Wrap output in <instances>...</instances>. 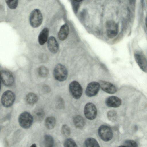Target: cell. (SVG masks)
I'll use <instances>...</instances> for the list:
<instances>
[{
    "label": "cell",
    "mask_w": 147,
    "mask_h": 147,
    "mask_svg": "<svg viewBox=\"0 0 147 147\" xmlns=\"http://www.w3.org/2000/svg\"><path fill=\"white\" fill-rule=\"evenodd\" d=\"M38 99L37 96L33 93L28 94L26 97V102L30 105H32L36 103L38 101Z\"/></svg>",
    "instance_id": "obj_19"
},
{
    "label": "cell",
    "mask_w": 147,
    "mask_h": 147,
    "mask_svg": "<svg viewBox=\"0 0 147 147\" xmlns=\"http://www.w3.org/2000/svg\"><path fill=\"white\" fill-rule=\"evenodd\" d=\"M85 145L86 147H99V144L97 140L92 138H89L85 141Z\"/></svg>",
    "instance_id": "obj_21"
},
{
    "label": "cell",
    "mask_w": 147,
    "mask_h": 147,
    "mask_svg": "<svg viewBox=\"0 0 147 147\" xmlns=\"http://www.w3.org/2000/svg\"><path fill=\"white\" fill-rule=\"evenodd\" d=\"M49 34V30L47 28H43L40 33L38 37L39 44L43 45L47 41Z\"/></svg>",
    "instance_id": "obj_16"
},
{
    "label": "cell",
    "mask_w": 147,
    "mask_h": 147,
    "mask_svg": "<svg viewBox=\"0 0 147 147\" xmlns=\"http://www.w3.org/2000/svg\"><path fill=\"white\" fill-rule=\"evenodd\" d=\"M73 121L75 127L79 129H82L85 124V122L84 118L81 116L77 115L74 118Z\"/></svg>",
    "instance_id": "obj_17"
},
{
    "label": "cell",
    "mask_w": 147,
    "mask_h": 147,
    "mask_svg": "<svg viewBox=\"0 0 147 147\" xmlns=\"http://www.w3.org/2000/svg\"><path fill=\"white\" fill-rule=\"evenodd\" d=\"M0 78L3 84L7 86L13 85L14 82V78L9 72L5 70L0 71Z\"/></svg>",
    "instance_id": "obj_10"
},
{
    "label": "cell",
    "mask_w": 147,
    "mask_h": 147,
    "mask_svg": "<svg viewBox=\"0 0 147 147\" xmlns=\"http://www.w3.org/2000/svg\"><path fill=\"white\" fill-rule=\"evenodd\" d=\"M50 88L49 87H48L47 86L45 87V88H44V91L45 92L47 93L48 92H49L50 91Z\"/></svg>",
    "instance_id": "obj_30"
},
{
    "label": "cell",
    "mask_w": 147,
    "mask_h": 147,
    "mask_svg": "<svg viewBox=\"0 0 147 147\" xmlns=\"http://www.w3.org/2000/svg\"><path fill=\"white\" fill-rule=\"evenodd\" d=\"M38 72L39 75L40 76L45 77L48 75L49 71L46 67L44 66H42L39 68Z\"/></svg>",
    "instance_id": "obj_28"
},
{
    "label": "cell",
    "mask_w": 147,
    "mask_h": 147,
    "mask_svg": "<svg viewBox=\"0 0 147 147\" xmlns=\"http://www.w3.org/2000/svg\"><path fill=\"white\" fill-rule=\"evenodd\" d=\"M108 119L111 121H115L117 118V113L116 112L113 110L109 111L107 113Z\"/></svg>",
    "instance_id": "obj_23"
},
{
    "label": "cell",
    "mask_w": 147,
    "mask_h": 147,
    "mask_svg": "<svg viewBox=\"0 0 147 147\" xmlns=\"http://www.w3.org/2000/svg\"><path fill=\"white\" fill-rule=\"evenodd\" d=\"M76 2H80L82 1L83 0H74Z\"/></svg>",
    "instance_id": "obj_32"
},
{
    "label": "cell",
    "mask_w": 147,
    "mask_h": 147,
    "mask_svg": "<svg viewBox=\"0 0 147 147\" xmlns=\"http://www.w3.org/2000/svg\"><path fill=\"white\" fill-rule=\"evenodd\" d=\"M47 45L49 50L53 53H56L59 49V45L55 38L53 36H51L48 39Z\"/></svg>",
    "instance_id": "obj_14"
},
{
    "label": "cell",
    "mask_w": 147,
    "mask_h": 147,
    "mask_svg": "<svg viewBox=\"0 0 147 147\" xmlns=\"http://www.w3.org/2000/svg\"><path fill=\"white\" fill-rule=\"evenodd\" d=\"M6 3L10 9H16L18 5V0H5Z\"/></svg>",
    "instance_id": "obj_25"
},
{
    "label": "cell",
    "mask_w": 147,
    "mask_h": 147,
    "mask_svg": "<svg viewBox=\"0 0 147 147\" xmlns=\"http://www.w3.org/2000/svg\"><path fill=\"white\" fill-rule=\"evenodd\" d=\"M31 146V147H36V144L35 143H34Z\"/></svg>",
    "instance_id": "obj_31"
},
{
    "label": "cell",
    "mask_w": 147,
    "mask_h": 147,
    "mask_svg": "<svg viewBox=\"0 0 147 147\" xmlns=\"http://www.w3.org/2000/svg\"><path fill=\"white\" fill-rule=\"evenodd\" d=\"M135 61L138 65L144 72L147 71V59L145 56L141 53H136L134 54Z\"/></svg>",
    "instance_id": "obj_11"
},
{
    "label": "cell",
    "mask_w": 147,
    "mask_h": 147,
    "mask_svg": "<svg viewBox=\"0 0 147 147\" xmlns=\"http://www.w3.org/2000/svg\"><path fill=\"white\" fill-rule=\"evenodd\" d=\"M105 103L109 107H117L121 104V100L119 98L115 96L108 97L105 100Z\"/></svg>",
    "instance_id": "obj_13"
},
{
    "label": "cell",
    "mask_w": 147,
    "mask_h": 147,
    "mask_svg": "<svg viewBox=\"0 0 147 147\" xmlns=\"http://www.w3.org/2000/svg\"><path fill=\"white\" fill-rule=\"evenodd\" d=\"M124 146L130 147H137L138 144L137 143L134 141L127 140H125L123 143Z\"/></svg>",
    "instance_id": "obj_29"
},
{
    "label": "cell",
    "mask_w": 147,
    "mask_h": 147,
    "mask_svg": "<svg viewBox=\"0 0 147 147\" xmlns=\"http://www.w3.org/2000/svg\"><path fill=\"white\" fill-rule=\"evenodd\" d=\"M69 32L68 24H65L61 27L58 34L59 39L62 41L64 40L67 37Z\"/></svg>",
    "instance_id": "obj_15"
},
{
    "label": "cell",
    "mask_w": 147,
    "mask_h": 147,
    "mask_svg": "<svg viewBox=\"0 0 147 147\" xmlns=\"http://www.w3.org/2000/svg\"><path fill=\"white\" fill-rule=\"evenodd\" d=\"M64 145L65 147H77V145L75 141L71 138L66 139L64 142Z\"/></svg>",
    "instance_id": "obj_27"
},
{
    "label": "cell",
    "mask_w": 147,
    "mask_h": 147,
    "mask_svg": "<svg viewBox=\"0 0 147 147\" xmlns=\"http://www.w3.org/2000/svg\"><path fill=\"white\" fill-rule=\"evenodd\" d=\"M61 131L63 135L65 137L69 136L71 133L70 128L67 125L65 124L62 125Z\"/></svg>",
    "instance_id": "obj_26"
},
{
    "label": "cell",
    "mask_w": 147,
    "mask_h": 147,
    "mask_svg": "<svg viewBox=\"0 0 147 147\" xmlns=\"http://www.w3.org/2000/svg\"><path fill=\"white\" fill-rule=\"evenodd\" d=\"M44 142L45 146L53 147L54 143L53 138L51 135H46L44 137Z\"/></svg>",
    "instance_id": "obj_22"
},
{
    "label": "cell",
    "mask_w": 147,
    "mask_h": 147,
    "mask_svg": "<svg viewBox=\"0 0 147 147\" xmlns=\"http://www.w3.org/2000/svg\"><path fill=\"white\" fill-rule=\"evenodd\" d=\"M55 105L57 108L62 109L64 107L65 103L63 100L60 97H57L55 100Z\"/></svg>",
    "instance_id": "obj_24"
},
{
    "label": "cell",
    "mask_w": 147,
    "mask_h": 147,
    "mask_svg": "<svg viewBox=\"0 0 147 147\" xmlns=\"http://www.w3.org/2000/svg\"><path fill=\"white\" fill-rule=\"evenodd\" d=\"M105 27L107 35L109 38H113L117 35L119 30L118 26L114 22L112 21L107 22Z\"/></svg>",
    "instance_id": "obj_7"
},
{
    "label": "cell",
    "mask_w": 147,
    "mask_h": 147,
    "mask_svg": "<svg viewBox=\"0 0 147 147\" xmlns=\"http://www.w3.org/2000/svg\"><path fill=\"white\" fill-rule=\"evenodd\" d=\"M56 124V119L53 116H50L46 118L45 121V125L46 128L49 129H53Z\"/></svg>",
    "instance_id": "obj_20"
},
{
    "label": "cell",
    "mask_w": 147,
    "mask_h": 147,
    "mask_svg": "<svg viewBox=\"0 0 147 147\" xmlns=\"http://www.w3.org/2000/svg\"><path fill=\"white\" fill-rule=\"evenodd\" d=\"M85 116L88 119L92 120L96 117L97 110L95 105L93 103L89 102L85 105L84 109Z\"/></svg>",
    "instance_id": "obj_8"
},
{
    "label": "cell",
    "mask_w": 147,
    "mask_h": 147,
    "mask_svg": "<svg viewBox=\"0 0 147 147\" xmlns=\"http://www.w3.org/2000/svg\"><path fill=\"white\" fill-rule=\"evenodd\" d=\"M99 136L103 141L107 142L111 139L113 136L112 130L109 126L102 125L99 128L98 130Z\"/></svg>",
    "instance_id": "obj_4"
},
{
    "label": "cell",
    "mask_w": 147,
    "mask_h": 147,
    "mask_svg": "<svg viewBox=\"0 0 147 147\" xmlns=\"http://www.w3.org/2000/svg\"><path fill=\"white\" fill-rule=\"evenodd\" d=\"M45 113L44 111L41 108H38L34 112V116L35 119L38 121H41L43 119Z\"/></svg>",
    "instance_id": "obj_18"
},
{
    "label": "cell",
    "mask_w": 147,
    "mask_h": 147,
    "mask_svg": "<svg viewBox=\"0 0 147 147\" xmlns=\"http://www.w3.org/2000/svg\"><path fill=\"white\" fill-rule=\"evenodd\" d=\"M53 75L55 78L59 81L65 80L67 77L68 72L65 66L61 64H57L54 68Z\"/></svg>",
    "instance_id": "obj_3"
},
{
    "label": "cell",
    "mask_w": 147,
    "mask_h": 147,
    "mask_svg": "<svg viewBox=\"0 0 147 147\" xmlns=\"http://www.w3.org/2000/svg\"><path fill=\"white\" fill-rule=\"evenodd\" d=\"M1 87V80L0 78V90Z\"/></svg>",
    "instance_id": "obj_33"
},
{
    "label": "cell",
    "mask_w": 147,
    "mask_h": 147,
    "mask_svg": "<svg viewBox=\"0 0 147 147\" xmlns=\"http://www.w3.org/2000/svg\"><path fill=\"white\" fill-rule=\"evenodd\" d=\"M43 21V16L41 11L37 9L33 10L29 17V22L31 26L34 28L39 27Z\"/></svg>",
    "instance_id": "obj_1"
},
{
    "label": "cell",
    "mask_w": 147,
    "mask_h": 147,
    "mask_svg": "<svg viewBox=\"0 0 147 147\" xmlns=\"http://www.w3.org/2000/svg\"><path fill=\"white\" fill-rule=\"evenodd\" d=\"M69 91L72 97L76 99H78L81 97L82 93V88L77 81L72 82L69 86Z\"/></svg>",
    "instance_id": "obj_6"
},
{
    "label": "cell",
    "mask_w": 147,
    "mask_h": 147,
    "mask_svg": "<svg viewBox=\"0 0 147 147\" xmlns=\"http://www.w3.org/2000/svg\"><path fill=\"white\" fill-rule=\"evenodd\" d=\"M100 87L99 84L98 82L93 81L89 83L85 91L86 95L89 97L95 96L98 93Z\"/></svg>",
    "instance_id": "obj_9"
},
{
    "label": "cell",
    "mask_w": 147,
    "mask_h": 147,
    "mask_svg": "<svg viewBox=\"0 0 147 147\" xmlns=\"http://www.w3.org/2000/svg\"><path fill=\"white\" fill-rule=\"evenodd\" d=\"M18 122L20 125L24 129H28L32 125L33 120V117L26 111L22 113L19 116Z\"/></svg>",
    "instance_id": "obj_2"
},
{
    "label": "cell",
    "mask_w": 147,
    "mask_h": 147,
    "mask_svg": "<svg viewBox=\"0 0 147 147\" xmlns=\"http://www.w3.org/2000/svg\"><path fill=\"white\" fill-rule=\"evenodd\" d=\"M14 93L11 90H8L3 94L1 102L3 105L5 107H9L13 104L15 100Z\"/></svg>",
    "instance_id": "obj_5"
},
{
    "label": "cell",
    "mask_w": 147,
    "mask_h": 147,
    "mask_svg": "<svg viewBox=\"0 0 147 147\" xmlns=\"http://www.w3.org/2000/svg\"><path fill=\"white\" fill-rule=\"evenodd\" d=\"M100 86L104 92L110 94L115 93L117 90L116 87L112 83L107 81L100 80Z\"/></svg>",
    "instance_id": "obj_12"
}]
</instances>
